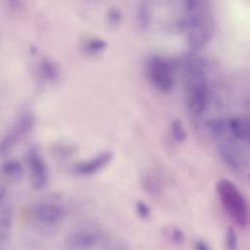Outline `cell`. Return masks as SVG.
<instances>
[{
  "label": "cell",
  "instance_id": "1",
  "mask_svg": "<svg viewBox=\"0 0 250 250\" xmlns=\"http://www.w3.org/2000/svg\"><path fill=\"white\" fill-rule=\"evenodd\" d=\"M184 73L187 108L192 116L200 117L207 110L210 101L204 63L198 58H188L185 62Z\"/></svg>",
  "mask_w": 250,
  "mask_h": 250
},
{
  "label": "cell",
  "instance_id": "2",
  "mask_svg": "<svg viewBox=\"0 0 250 250\" xmlns=\"http://www.w3.org/2000/svg\"><path fill=\"white\" fill-rule=\"evenodd\" d=\"M184 19L188 45L194 50L204 48L213 31L209 0H184Z\"/></svg>",
  "mask_w": 250,
  "mask_h": 250
},
{
  "label": "cell",
  "instance_id": "3",
  "mask_svg": "<svg viewBox=\"0 0 250 250\" xmlns=\"http://www.w3.org/2000/svg\"><path fill=\"white\" fill-rule=\"evenodd\" d=\"M216 191L223 209L230 220L239 228L245 229L249 223L248 204L238 188L228 179H221L216 184Z\"/></svg>",
  "mask_w": 250,
  "mask_h": 250
},
{
  "label": "cell",
  "instance_id": "4",
  "mask_svg": "<svg viewBox=\"0 0 250 250\" xmlns=\"http://www.w3.org/2000/svg\"><path fill=\"white\" fill-rule=\"evenodd\" d=\"M33 126V116L29 112L21 113L0 139V157L9 155L17 144L32 131Z\"/></svg>",
  "mask_w": 250,
  "mask_h": 250
},
{
  "label": "cell",
  "instance_id": "5",
  "mask_svg": "<svg viewBox=\"0 0 250 250\" xmlns=\"http://www.w3.org/2000/svg\"><path fill=\"white\" fill-rule=\"evenodd\" d=\"M147 75L151 84L164 94L171 93L174 88V71L171 64L163 58L155 56L147 62Z\"/></svg>",
  "mask_w": 250,
  "mask_h": 250
},
{
  "label": "cell",
  "instance_id": "6",
  "mask_svg": "<svg viewBox=\"0 0 250 250\" xmlns=\"http://www.w3.org/2000/svg\"><path fill=\"white\" fill-rule=\"evenodd\" d=\"M105 240L104 232L96 227H83L72 230L65 237V245L70 250H92Z\"/></svg>",
  "mask_w": 250,
  "mask_h": 250
},
{
  "label": "cell",
  "instance_id": "7",
  "mask_svg": "<svg viewBox=\"0 0 250 250\" xmlns=\"http://www.w3.org/2000/svg\"><path fill=\"white\" fill-rule=\"evenodd\" d=\"M239 145L240 144L231 140L227 133L218 138L217 149L219 156L226 166L235 172L243 171L248 165V160L243 155Z\"/></svg>",
  "mask_w": 250,
  "mask_h": 250
},
{
  "label": "cell",
  "instance_id": "8",
  "mask_svg": "<svg viewBox=\"0 0 250 250\" xmlns=\"http://www.w3.org/2000/svg\"><path fill=\"white\" fill-rule=\"evenodd\" d=\"M25 160L32 188L35 189L45 188L49 180L48 167L37 146H33L27 149Z\"/></svg>",
  "mask_w": 250,
  "mask_h": 250
},
{
  "label": "cell",
  "instance_id": "9",
  "mask_svg": "<svg viewBox=\"0 0 250 250\" xmlns=\"http://www.w3.org/2000/svg\"><path fill=\"white\" fill-rule=\"evenodd\" d=\"M32 214L36 222L45 227H56L60 225L65 217L63 207L51 201L37 202L33 206Z\"/></svg>",
  "mask_w": 250,
  "mask_h": 250
},
{
  "label": "cell",
  "instance_id": "10",
  "mask_svg": "<svg viewBox=\"0 0 250 250\" xmlns=\"http://www.w3.org/2000/svg\"><path fill=\"white\" fill-rule=\"evenodd\" d=\"M113 153L111 150H103L96 155L77 162L73 166V172L79 176L95 175L104 167H106L112 160Z\"/></svg>",
  "mask_w": 250,
  "mask_h": 250
},
{
  "label": "cell",
  "instance_id": "11",
  "mask_svg": "<svg viewBox=\"0 0 250 250\" xmlns=\"http://www.w3.org/2000/svg\"><path fill=\"white\" fill-rule=\"evenodd\" d=\"M227 135L234 142L248 146L250 142V122L246 116L227 118Z\"/></svg>",
  "mask_w": 250,
  "mask_h": 250
},
{
  "label": "cell",
  "instance_id": "12",
  "mask_svg": "<svg viewBox=\"0 0 250 250\" xmlns=\"http://www.w3.org/2000/svg\"><path fill=\"white\" fill-rule=\"evenodd\" d=\"M12 209L6 201L5 191L0 190V241H5L9 238L12 227Z\"/></svg>",
  "mask_w": 250,
  "mask_h": 250
},
{
  "label": "cell",
  "instance_id": "13",
  "mask_svg": "<svg viewBox=\"0 0 250 250\" xmlns=\"http://www.w3.org/2000/svg\"><path fill=\"white\" fill-rule=\"evenodd\" d=\"M2 174L12 180L21 179L23 175V167L17 159H9L3 162L1 166Z\"/></svg>",
  "mask_w": 250,
  "mask_h": 250
},
{
  "label": "cell",
  "instance_id": "14",
  "mask_svg": "<svg viewBox=\"0 0 250 250\" xmlns=\"http://www.w3.org/2000/svg\"><path fill=\"white\" fill-rule=\"evenodd\" d=\"M170 134L173 140L177 143H183L187 137L188 133L186 131V128L181 120L175 119L170 124Z\"/></svg>",
  "mask_w": 250,
  "mask_h": 250
},
{
  "label": "cell",
  "instance_id": "15",
  "mask_svg": "<svg viewBox=\"0 0 250 250\" xmlns=\"http://www.w3.org/2000/svg\"><path fill=\"white\" fill-rule=\"evenodd\" d=\"M207 126L211 134L218 139L227 133V118H215L209 120Z\"/></svg>",
  "mask_w": 250,
  "mask_h": 250
},
{
  "label": "cell",
  "instance_id": "16",
  "mask_svg": "<svg viewBox=\"0 0 250 250\" xmlns=\"http://www.w3.org/2000/svg\"><path fill=\"white\" fill-rule=\"evenodd\" d=\"M143 187L146 192L150 194H157L161 190L160 181L155 175L147 174L143 179Z\"/></svg>",
  "mask_w": 250,
  "mask_h": 250
},
{
  "label": "cell",
  "instance_id": "17",
  "mask_svg": "<svg viewBox=\"0 0 250 250\" xmlns=\"http://www.w3.org/2000/svg\"><path fill=\"white\" fill-rule=\"evenodd\" d=\"M226 247L228 250H237L238 247V237L235 229L232 227H229L225 234Z\"/></svg>",
  "mask_w": 250,
  "mask_h": 250
},
{
  "label": "cell",
  "instance_id": "18",
  "mask_svg": "<svg viewBox=\"0 0 250 250\" xmlns=\"http://www.w3.org/2000/svg\"><path fill=\"white\" fill-rule=\"evenodd\" d=\"M168 238L175 244H182L185 240V234L183 230L177 227H172L167 233Z\"/></svg>",
  "mask_w": 250,
  "mask_h": 250
},
{
  "label": "cell",
  "instance_id": "19",
  "mask_svg": "<svg viewBox=\"0 0 250 250\" xmlns=\"http://www.w3.org/2000/svg\"><path fill=\"white\" fill-rule=\"evenodd\" d=\"M135 211H136V214L138 215V217L143 219V220H146V219L149 218V216H150L149 206L146 202L141 201V200L136 202Z\"/></svg>",
  "mask_w": 250,
  "mask_h": 250
},
{
  "label": "cell",
  "instance_id": "20",
  "mask_svg": "<svg viewBox=\"0 0 250 250\" xmlns=\"http://www.w3.org/2000/svg\"><path fill=\"white\" fill-rule=\"evenodd\" d=\"M194 249L195 250H212L211 247L204 240H195L194 241Z\"/></svg>",
  "mask_w": 250,
  "mask_h": 250
},
{
  "label": "cell",
  "instance_id": "21",
  "mask_svg": "<svg viewBox=\"0 0 250 250\" xmlns=\"http://www.w3.org/2000/svg\"><path fill=\"white\" fill-rule=\"evenodd\" d=\"M89 48H90L92 51H94V52L100 51V50H102V48H103V42L100 41V40L92 41V42L90 43V45H89Z\"/></svg>",
  "mask_w": 250,
  "mask_h": 250
},
{
  "label": "cell",
  "instance_id": "22",
  "mask_svg": "<svg viewBox=\"0 0 250 250\" xmlns=\"http://www.w3.org/2000/svg\"><path fill=\"white\" fill-rule=\"evenodd\" d=\"M109 250H127V249L125 247H123V246H114V247L110 248Z\"/></svg>",
  "mask_w": 250,
  "mask_h": 250
},
{
  "label": "cell",
  "instance_id": "23",
  "mask_svg": "<svg viewBox=\"0 0 250 250\" xmlns=\"http://www.w3.org/2000/svg\"><path fill=\"white\" fill-rule=\"evenodd\" d=\"M11 4H13V5H15V4H17L18 3V0H8Z\"/></svg>",
  "mask_w": 250,
  "mask_h": 250
}]
</instances>
